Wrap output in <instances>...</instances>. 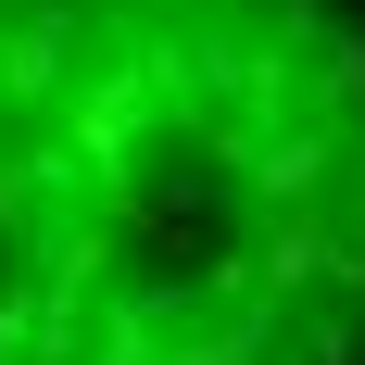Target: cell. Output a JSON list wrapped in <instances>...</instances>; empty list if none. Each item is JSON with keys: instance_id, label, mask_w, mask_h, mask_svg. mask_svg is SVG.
Returning <instances> with one entry per match:
<instances>
[{"instance_id": "6da1fadb", "label": "cell", "mask_w": 365, "mask_h": 365, "mask_svg": "<svg viewBox=\"0 0 365 365\" xmlns=\"http://www.w3.org/2000/svg\"><path fill=\"white\" fill-rule=\"evenodd\" d=\"M0 365H365L340 0H0Z\"/></svg>"}]
</instances>
